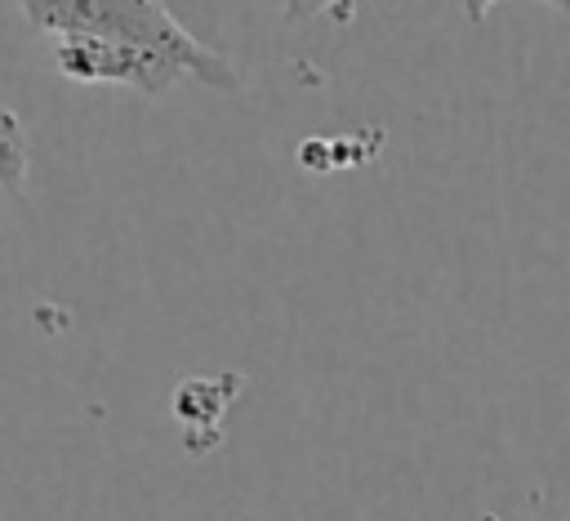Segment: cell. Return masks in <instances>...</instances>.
Listing matches in <instances>:
<instances>
[{
	"label": "cell",
	"mask_w": 570,
	"mask_h": 521,
	"mask_svg": "<svg viewBox=\"0 0 570 521\" xmlns=\"http://www.w3.org/2000/svg\"><path fill=\"white\" fill-rule=\"evenodd\" d=\"M27 165H31V138L27 125L18 120V111H9L0 102V196L18 191L27 183Z\"/></svg>",
	"instance_id": "2"
},
{
	"label": "cell",
	"mask_w": 570,
	"mask_h": 521,
	"mask_svg": "<svg viewBox=\"0 0 570 521\" xmlns=\"http://www.w3.org/2000/svg\"><path fill=\"white\" fill-rule=\"evenodd\" d=\"M27 22L53 36V62L80 85H129L169 94L178 80L236 89L232 58L200 45L165 4L151 0H27Z\"/></svg>",
	"instance_id": "1"
}]
</instances>
